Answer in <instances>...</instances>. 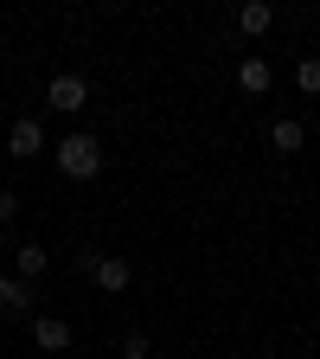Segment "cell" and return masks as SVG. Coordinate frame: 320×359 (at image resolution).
Here are the masks:
<instances>
[{
    "label": "cell",
    "instance_id": "1",
    "mask_svg": "<svg viewBox=\"0 0 320 359\" xmlns=\"http://www.w3.org/2000/svg\"><path fill=\"white\" fill-rule=\"evenodd\" d=\"M52 161H58L64 180H97L103 173V142L90 128H71L64 142H52Z\"/></svg>",
    "mask_w": 320,
    "mask_h": 359
},
{
    "label": "cell",
    "instance_id": "2",
    "mask_svg": "<svg viewBox=\"0 0 320 359\" xmlns=\"http://www.w3.org/2000/svg\"><path fill=\"white\" fill-rule=\"evenodd\" d=\"M83 276L97 283L103 295H128V283H134V263H128V257H103V250H83Z\"/></svg>",
    "mask_w": 320,
    "mask_h": 359
},
{
    "label": "cell",
    "instance_id": "3",
    "mask_svg": "<svg viewBox=\"0 0 320 359\" xmlns=\"http://www.w3.org/2000/svg\"><path fill=\"white\" fill-rule=\"evenodd\" d=\"M45 103H52V109H58V116H77V109H83V103H90V83H83V77H77V71H58V77H52V83H45Z\"/></svg>",
    "mask_w": 320,
    "mask_h": 359
},
{
    "label": "cell",
    "instance_id": "4",
    "mask_svg": "<svg viewBox=\"0 0 320 359\" xmlns=\"http://www.w3.org/2000/svg\"><path fill=\"white\" fill-rule=\"evenodd\" d=\"M7 154H13V161H39V154H45V128H39L32 116H20V122L7 128Z\"/></svg>",
    "mask_w": 320,
    "mask_h": 359
},
{
    "label": "cell",
    "instance_id": "5",
    "mask_svg": "<svg viewBox=\"0 0 320 359\" xmlns=\"http://www.w3.org/2000/svg\"><path fill=\"white\" fill-rule=\"evenodd\" d=\"M32 340L45 346V359H58V353H71V321H64V314H39Z\"/></svg>",
    "mask_w": 320,
    "mask_h": 359
},
{
    "label": "cell",
    "instance_id": "6",
    "mask_svg": "<svg viewBox=\"0 0 320 359\" xmlns=\"http://www.w3.org/2000/svg\"><path fill=\"white\" fill-rule=\"evenodd\" d=\"M45 269H52V257H45V244H20V250H13V276H20L26 289H32L39 276H45Z\"/></svg>",
    "mask_w": 320,
    "mask_h": 359
},
{
    "label": "cell",
    "instance_id": "7",
    "mask_svg": "<svg viewBox=\"0 0 320 359\" xmlns=\"http://www.w3.org/2000/svg\"><path fill=\"white\" fill-rule=\"evenodd\" d=\"M269 148H276V154H301V148H307V128H301L295 116H282L276 128H269Z\"/></svg>",
    "mask_w": 320,
    "mask_h": 359
},
{
    "label": "cell",
    "instance_id": "8",
    "mask_svg": "<svg viewBox=\"0 0 320 359\" xmlns=\"http://www.w3.org/2000/svg\"><path fill=\"white\" fill-rule=\"evenodd\" d=\"M237 26H244L250 39H263L269 26H276V7H269V0H244V7H237Z\"/></svg>",
    "mask_w": 320,
    "mask_h": 359
},
{
    "label": "cell",
    "instance_id": "9",
    "mask_svg": "<svg viewBox=\"0 0 320 359\" xmlns=\"http://www.w3.org/2000/svg\"><path fill=\"white\" fill-rule=\"evenodd\" d=\"M237 83L250 90V97H269V83H276V71H269V58H244V65H237Z\"/></svg>",
    "mask_w": 320,
    "mask_h": 359
},
{
    "label": "cell",
    "instance_id": "10",
    "mask_svg": "<svg viewBox=\"0 0 320 359\" xmlns=\"http://www.w3.org/2000/svg\"><path fill=\"white\" fill-rule=\"evenodd\" d=\"M0 314H32V289L20 276H0Z\"/></svg>",
    "mask_w": 320,
    "mask_h": 359
},
{
    "label": "cell",
    "instance_id": "11",
    "mask_svg": "<svg viewBox=\"0 0 320 359\" xmlns=\"http://www.w3.org/2000/svg\"><path fill=\"white\" fill-rule=\"evenodd\" d=\"M295 90H301V97H320V58H301L295 65Z\"/></svg>",
    "mask_w": 320,
    "mask_h": 359
},
{
    "label": "cell",
    "instance_id": "12",
    "mask_svg": "<svg viewBox=\"0 0 320 359\" xmlns=\"http://www.w3.org/2000/svg\"><path fill=\"white\" fill-rule=\"evenodd\" d=\"M122 359H154V346H148V334H128V340H122Z\"/></svg>",
    "mask_w": 320,
    "mask_h": 359
},
{
    "label": "cell",
    "instance_id": "13",
    "mask_svg": "<svg viewBox=\"0 0 320 359\" xmlns=\"http://www.w3.org/2000/svg\"><path fill=\"white\" fill-rule=\"evenodd\" d=\"M13 218H20V193H13V187H0V224H13Z\"/></svg>",
    "mask_w": 320,
    "mask_h": 359
},
{
    "label": "cell",
    "instance_id": "14",
    "mask_svg": "<svg viewBox=\"0 0 320 359\" xmlns=\"http://www.w3.org/2000/svg\"><path fill=\"white\" fill-rule=\"evenodd\" d=\"M314 135H320V116H314Z\"/></svg>",
    "mask_w": 320,
    "mask_h": 359
},
{
    "label": "cell",
    "instance_id": "15",
    "mask_svg": "<svg viewBox=\"0 0 320 359\" xmlns=\"http://www.w3.org/2000/svg\"><path fill=\"white\" fill-rule=\"evenodd\" d=\"M263 359H276V353H263Z\"/></svg>",
    "mask_w": 320,
    "mask_h": 359
},
{
    "label": "cell",
    "instance_id": "16",
    "mask_svg": "<svg viewBox=\"0 0 320 359\" xmlns=\"http://www.w3.org/2000/svg\"><path fill=\"white\" fill-rule=\"evenodd\" d=\"M154 359H167V353H154Z\"/></svg>",
    "mask_w": 320,
    "mask_h": 359
}]
</instances>
